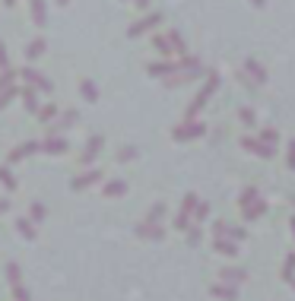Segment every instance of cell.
<instances>
[{
  "label": "cell",
  "mask_w": 295,
  "mask_h": 301,
  "mask_svg": "<svg viewBox=\"0 0 295 301\" xmlns=\"http://www.w3.org/2000/svg\"><path fill=\"white\" fill-rule=\"evenodd\" d=\"M3 276H6V282L10 285H16V282H23V270H19V263H3Z\"/></svg>",
  "instance_id": "8fae6325"
},
{
  "label": "cell",
  "mask_w": 295,
  "mask_h": 301,
  "mask_svg": "<svg viewBox=\"0 0 295 301\" xmlns=\"http://www.w3.org/2000/svg\"><path fill=\"white\" fill-rule=\"evenodd\" d=\"M60 3H67V0H60Z\"/></svg>",
  "instance_id": "d4e9b609"
},
{
  "label": "cell",
  "mask_w": 295,
  "mask_h": 301,
  "mask_svg": "<svg viewBox=\"0 0 295 301\" xmlns=\"http://www.w3.org/2000/svg\"><path fill=\"white\" fill-rule=\"evenodd\" d=\"M102 181V171L98 168H89V171H83V175H76L70 181V187L73 190H86V187H92V184H98Z\"/></svg>",
  "instance_id": "5b68a950"
},
{
  "label": "cell",
  "mask_w": 295,
  "mask_h": 301,
  "mask_svg": "<svg viewBox=\"0 0 295 301\" xmlns=\"http://www.w3.org/2000/svg\"><path fill=\"white\" fill-rule=\"evenodd\" d=\"M60 115V108H57V105L54 102H48V105H42V108H38V120H42V124H54V117Z\"/></svg>",
  "instance_id": "9c48e42d"
},
{
  "label": "cell",
  "mask_w": 295,
  "mask_h": 301,
  "mask_svg": "<svg viewBox=\"0 0 295 301\" xmlns=\"http://www.w3.org/2000/svg\"><path fill=\"white\" fill-rule=\"evenodd\" d=\"M23 105H25V111H29V115H38V108H42V105H38V89H35V86H29V83L23 86Z\"/></svg>",
  "instance_id": "8992f818"
},
{
  "label": "cell",
  "mask_w": 295,
  "mask_h": 301,
  "mask_svg": "<svg viewBox=\"0 0 295 301\" xmlns=\"http://www.w3.org/2000/svg\"><path fill=\"white\" fill-rule=\"evenodd\" d=\"M162 206H152V209H149V222H159V219H162Z\"/></svg>",
  "instance_id": "603a6c76"
},
{
  "label": "cell",
  "mask_w": 295,
  "mask_h": 301,
  "mask_svg": "<svg viewBox=\"0 0 295 301\" xmlns=\"http://www.w3.org/2000/svg\"><path fill=\"white\" fill-rule=\"evenodd\" d=\"M10 67V57H6V48H3V42H0V70H6Z\"/></svg>",
  "instance_id": "7402d4cb"
},
{
  "label": "cell",
  "mask_w": 295,
  "mask_h": 301,
  "mask_svg": "<svg viewBox=\"0 0 295 301\" xmlns=\"http://www.w3.org/2000/svg\"><path fill=\"white\" fill-rule=\"evenodd\" d=\"M42 149V143L38 139H29V143H19L16 149L6 156V165H16V162H23V159H29V156H35V152Z\"/></svg>",
  "instance_id": "7a4b0ae2"
},
{
  "label": "cell",
  "mask_w": 295,
  "mask_h": 301,
  "mask_svg": "<svg viewBox=\"0 0 295 301\" xmlns=\"http://www.w3.org/2000/svg\"><path fill=\"white\" fill-rule=\"evenodd\" d=\"M32 19H35L38 25H45V3L42 0H32Z\"/></svg>",
  "instance_id": "e0dca14e"
},
{
  "label": "cell",
  "mask_w": 295,
  "mask_h": 301,
  "mask_svg": "<svg viewBox=\"0 0 295 301\" xmlns=\"http://www.w3.org/2000/svg\"><path fill=\"white\" fill-rule=\"evenodd\" d=\"M0 184H3L10 193H13V190H19V181H16V175L10 171V165H0Z\"/></svg>",
  "instance_id": "30bf717a"
},
{
  "label": "cell",
  "mask_w": 295,
  "mask_h": 301,
  "mask_svg": "<svg viewBox=\"0 0 295 301\" xmlns=\"http://www.w3.org/2000/svg\"><path fill=\"white\" fill-rule=\"evenodd\" d=\"M102 143H105V137H89V143H86V149H83V156H79V165L83 168H89L92 162H96V156H98V149H102Z\"/></svg>",
  "instance_id": "3957f363"
},
{
  "label": "cell",
  "mask_w": 295,
  "mask_h": 301,
  "mask_svg": "<svg viewBox=\"0 0 295 301\" xmlns=\"http://www.w3.org/2000/svg\"><path fill=\"white\" fill-rule=\"evenodd\" d=\"M19 76H23V79H25V83H29V86H35L38 92H54V83H51V79L45 76V73H38L35 67H25V70L19 73Z\"/></svg>",
  "instance_id": "6da1fadb"
},
{
  "label": "cell",
  "mask_w": 295,
  "mask_h": 301,
  "mask_svg": "<svg viewBox=\"0 0 295 301\" xmlns=\"http://www.w3.org/2000/svg\"><path fill=\"white\" fill-rule=\"evenodd\" d=\"M10 289H13V298H16V301H32V295H29V289H25V285H23V282H16V285H10Z\"/></svg>",
  "instance_id": "ac0fdd59"
},
{
  "label": "cell",
  "mask_w": 295,
  "mask_h": 301,
  "mask_svg": "<svg viewBox=\"0 0 295 301\" xmlns=\"http://www.w3.org/2000/svg\"><path fill=\"white\" fill-rule=\"evenodd\" d=\"M16 232H19L25 241H35V222H32V219L19 216V219H16Z\"/></svg>",
  "instance_id": "ba28073f"
},
{
  "label": "cell",
  "mask_w": 295,
  "mask_h": 301,
  "mask_svg": "<svg viewBox=\"0 0 295 301\" xmlns=\"http://www.w3.org/2000/svg\"><path fill=\"white\" fill-rule=\"evenodd\" d=\"M133 156H137V149H133V146H124V149L118 152V159H121V162H130Z\"/></svg>",
  "instance_id": "44dd1931"
},
{
  "label": "cell",
  "mask_w": 295,
  "mask_h": 301,
  "mask_svg": "<svg viewBox=\"0 0 295 301\" xmlns=\"http://www.w3.org/2000/svg\"><path fill=\"white\" fill-rule=\"evenodd\" d=\"M45 48H48V45H45V38H35V42L25 48V60H38V57L45 54Z\"/></svg>",
  "instance_id": "5bb4252c"
},
{
  "label": "cell",
  "mask_w": 295,
  "mask_h": 301,
  "mask_svg": "<svg viewBox=\"0 0 295 301\" xmlns=\"http://www.w3.org/2000/svg\"><path fill=\"white\" fill-rule=\"evenodd\" d=\"M102 193H105V197H124L127 184H124V181H108V184L102 187Z\"/></svg>",
  "instance_id": "4fadbf2b"
},
{
  "label": "cell",
  "mask_w": 295,
  "mask_h": 301,
  "mask_svg": "<svg viewBox=\"0 0 295 301\" xmlns=\"http://www.w3.org/2000/svg\"><path fill=\"white\" fill-rule=\"evenodd\" d=\"M3 212H10V200H0V216Z\"/></svg>",
  "instance_id": "cb8c5ba5"
},
{
  "label": "cell",
  "mask_w": 295,
  "mask_h": 301,
  "mask_svg": "<svg viewBox=\"0 0 295 301\" xmlns=\"http://www.w3.org/2000/svg\"><path fill=\"white\" fill-rule=\"evenodd\" d=\"M13 95H16V86H10V89H3V92H0V111H3L6 105L13 102Z\"/></svg>",
  "instance_id": "ffe728a7"
},
{
  "label": "cell",
  "mask_w": 295,
  "mask_h": 301,
  "mask_svg": "<svg viewBox=\"0 0 295 301\" xmlns=\"http://www.w3.org/2000/svg\"><path fill=\"white\" fill-rule=\"evenodd\" d=\"M13 79H16V70H10V67H6V70H0V92H3V89H10V86H13Z\"/></svg>",
  "instance_id": "2e32d148"
},
{
  "label": "cell",
  "mask_w": 295,
  "mask_h": 301,
  "mask_svg": "<svg viewBox=\"0 0 295 301\" xmlns=\"http://www.w3.org/2000/svg\"><path fill=\"white\" fill-rule=\"evenodd\" d=\"M42 149L48 152V156H64V152H67V139L60 137V133H48V137L42 139Z\"/></svg>",
  "instance_id": "277c9868"
},
{
  "label": "cell",
  "mask_w": 295,
  "mask_h": 301,
  "mask_svg": "<svg viewBox=\"0 0 295 301\" xmlns=\"http://www.w3.org/2000/svg\"><path fill=\"white\" fill-rule=\"evenodd\" d=\"M76 120H79V111H64V115L54 117V130H51V133H64L67 127H73Z\"/></svg>",
  "instance_id": "52a82bcc"
},
{
  "label": "cell",
  "mask_w": 295,
  "mask_h": 301,
  "mask_svg": "<svg viewBox=\"0 0 295 301\" xmlns=\"http://www.w3.org/2000/svg\"><path fill=\"white\" fill-rule=\"evenodd\" d=\"M29 219H32V222H45V219H48V206H45V203H32L29 206Z\"/></svg>",
  "instance_id": "9a60e30c"
},
{
  "label": "cell",
  "mask_w": 295,
  "mask_h": 301,
  "mask_svg": "<svg viewBox=\"0 0 295 301\" xmlns=\"http://www.w3.org/2000/svg\"><path fill=\"white\" fill-rule=\"evenodd\" d=\"M79 95H83L86 102H98V89H96V83H92V79H83V83H79Z\"/></svg>",
  "instance_id": "7c38bea8"
},
{
  "label": "cell",
  "mask_w": 295,
  "mask_h": 301,
  "mask_svg": "<svg viewBox=\"0 0 295 301\" xmlns=\"http://www.w3.org/2000/svg\"><path fill=\"white\" fill-rule=\"evenodd\" d=\"M140 235H143V238H162V232H159V225L146 222V225H140Z\"/></svg>",
  "instance_id": "d6986e66"
}]
</instances>
